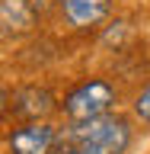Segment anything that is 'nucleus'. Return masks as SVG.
<instances>
[{"instance_id":"nucleus-1","label":"nucleus","mask_w":150,"mask_h":154,"mask_svg":"<svg viewBox=\"0 0 150 154\" xmlns=\"http://www.w3.org/2000/svg\"><path fill=\"white\" fill-rule=\"evenodd\" d=\"M131 144V128L122 116H96L86 122H77L70 132V151L67 154H125Z\"/></svg>"},{"instance_id":"nucleus-2","label":"nucleus","mask_w":150,"mask_h":154,"mask_svg":"<svg viewBox=\"0 0 150 154\" xmlns=\"http://www.w3.org/2000/svg\"><path fill=\"white\" fill-rule=\"evenodd\" d=\"M112 103H115V87L112 84H105V80H86V84H80L64 100V112L74 122H86V119L105 116Z\"/></svg>"},{"instance_id":"nucleus-3","label":"nucleus","mask_w":150,"mask_h":154,"mask_svg":"<svg viewBox=\"0 0 150 154\" xmlns=\"http://www.w3.org/2000/svg\"><path fill=\"white\" fill-rule=\"evenodd\" d=\"M112 0H61V13L74 29H96L109 16Z\"/></svg>"},{"instance_id":"nucleus-4","label":"nucleus","mask_w":150,"mask_h":154,"mask_svg":"<svg viewBox=\"0 0 150 154\" xmlns=\"http://www.w3.org/2000/svg\"><path fill=\"white\" fill-rule=\"evenodd\" d=\"M54 144V128L45 122L22 125L10 135V151L13 154H48Z\"/></svg>"},{"instance_id":"nucleus-5","label":"nucleus","mask_w":150,"mask_h":154,"mask_svg":"<svg viewBox=\"0 0 150 154\" xmlns=\"http://www.w3.org/2000/svg\"><path fill=\"white\" fill-rule=\"evenodd\" d=\"M3 35H22L35 26V7L29 0H0Z\"/></svg>"},{"instance_id":"nucleus-6","label":"nucleus","mask_w":150,"mask_h":154,"mask_svg":"<svg viewBox=\"0 0 150 154\" xmlns=\"http://www.w3.org/2000/svg\"><path fill=\"white\" fill-rule=\"evenodd\" d=\"M134 112L141 116L144 122H150V84L144 87V90H141V96L134 100Z\"/></svg>"}]
</instances>
